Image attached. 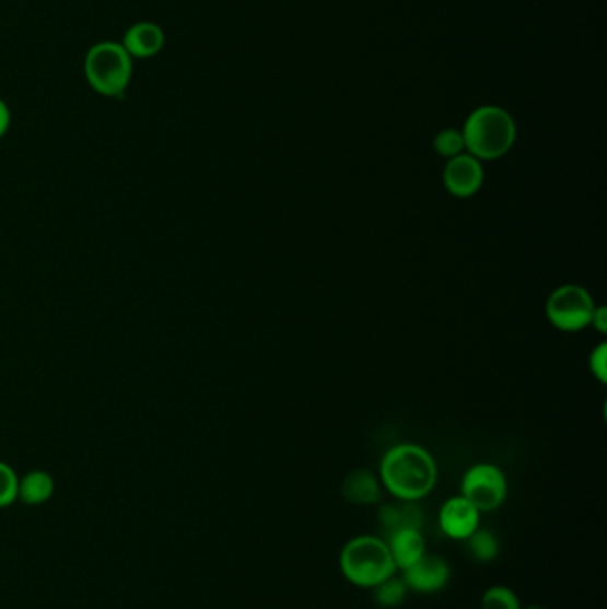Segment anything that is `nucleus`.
Listing matches in <instances>:
<instances>
[{
	"label": "nucleus",
	"mask_w": 607,
	"mask_h": 609,
	"mask_svg": "<svg viewBox=\"0 0 607 609\" xmlns=\"http://www.w3.org/2000/svg\"><path fill=\"white\" fill-rule=\"evenodd\" d=\"M436 478L435 458L417 444H397L380 461V481L396 500H424L435 489Z\"/></svg>",
	"instance_id": "obj_1"
},
{
	"label": "nucleus",
	"mask_w": 607,
	"mask_h": 609,
	"mask_svg": "<svg viewBox=\"0 0 607 609\" xmlns=\"http://www.w3.org/2000/svg\"><path fill=\"white\" fill-rule=\"evenodd\" d=\"M465 152L483 161H495L513 149L516 126L513 116L499 106H481L474 109L462 129Z\"/></svg>",
	"instance_id": "obj_2"
},
{
	"label": "nucleus",
	"mask_w": 607,
	"mask_h": 609,
	"mask_svg": "<svg viewBox=\"0 0 607 609\" xmlns=\"http://www.w3.org/2000/svg\"><path fill=\"white\" fill-rule=\"evenodd\" d=\"M340 571L351 585L360 588L378 586L396 574V563L385 540L371 535L351 538L340 552Z\"/></svg>",
	"instance_id": "obj_3"
},
{
	"label": "nucleus",
	"mask_w": 607,
	"mask_h": 609,
	"mask_svg": "<svg viewBox=\"0 0 607 609\" xmlns=\"http://www.w3.org/2000/svg\"><path fill=\"white\" fill-rule=\"evenodd\" d=\"M135 72V59L124 45L101 42L87 50L84 59V75L98 95L124 98Z\"/></svg>",
	"instance_id": "obj_4"
},
{
	"label": "nucleus",
	"mask_w": 607,
	"mask_h": 609,
	"mask_svg": "<svg viewBox=\"0 0 607 609\" xmlns=\"http://www.w3.org/2000/svg\"><path fill=\"white\" fill-rule=\"evenodd\" d=\"M595 307H597L595 300L583 285L564 283L556 288L547 297V321L556 330L577 333L590 327Z\"/></svg>",
	"instance_id": "obj_5"
},
{
	"label": "nucleus",
	"mask_w": 607,
	"mask_h": 609,
	"mask_svg": "<svg viewBox=\"0 0 607 609\" xmlns=\"http://www.w3.org/2000/svg\"><path fill=\"white\" fill-rule=\"evenodd\" d=\"M462 495L479 512H493L506 500V476L493 464L472 466L462 480Z\"/></svg>",
	"instance_id": "obj_6"
},
{
	"label": "nucleus",
	"mask_w": 607,
	"mask_h": 609,
	"mask_svg": "<svg viewBox=\"0 0 607 609\" xmlns=\"http://www.w3.org/2000/svg\"><path fill=\"white\" fill-rule=\"evenodd\" d=\"M442 183L451 197L462 198V200L474 197L483 188V163L467 152L447 159L442 172Z\"/></svg>",
	"instance_id": "obj_7"
},
{
	"label": "nucleus",
	"mask_w": 607,
	"mask_h": 609,
	"mask_svg": "<svg viewBox=\"0 0 607 609\" xmlns=\"http://www.w3.org/2000/svg\"><path fill=\"white\" fill-rule=\"evenodd\" d=\"M450 565L444 558L436 554H428L419 558L413 565L402 571V581L408 586V590L419 592V594H435L441 592L447 581H450Z\"/></svg>",
	"instance_id": "obj_8"
},
{
	"label": "nucleus",
	"mask_w": 607,
	"mask_h": 609,
	"mask_svg": "<svg viewBox=\"0 0 607 609\" xmlns=\"http://www.w3.org/2000/svg\"><path fill=\"white\" fill-rule=\"evenodd\" d=\"M479 512L464 495H456L442 504L439 523L442 531L453 540H467L479 528Z\"/></svg>",
	"instance_id": "obj_9"
},
{
	"label": "nucleus",
	"mask_w": 607,
	"mask_h": 609,
	"mask_svg": "<svg viewBox=\"0 0 607 609\" xmlns=\"http://www.w3.org/2000/svg\"><path fill=\"white\" fill-rule=\"evenodd\" d=\"M120 44L132 59L155 58L166 44V34L155 22H138L125 31Z\"/></svg>",
	"instance_id": "obj_10"
},
{
	"label": "nucleus",
	"mask_w": 607,
	"mask_h": 609,
	"mask_svg": "<svg viewBox=\"0 0 607 609\" xmlns=\"http://www.w3.org/2000/svg\"><path fill=\"white\" fill-rule=\"evenodd\" d=\"M388 551L393 554L396 569L405 571L425 554V542L421 529H399L388 535Z\"/></svg>",
	"instance_id": "obj_11"
},
{
	"label": "nucleus",
	"mask_w": 607,
	"mask_h": 609,
	"mask_svg": "<svg viewBox=\"0 0 607 609\" xmlns=\"http://www.w3.org/2000/svg\"><path fill=\"white\" fill-rule=\"evenodd\" d=\"M340 492L348 503L359 504V506L376 504L382 495L378 476L369 469H357L346 476Z\"/></svg>",
	"instance_id": "obj_12"
},
{
	"label": "nucleus",
	"mask_w": 607,
	"mask_h": 609,
	"mask_svg": "<svg viewBox=\"0 0 607 609\" xmlns=\"http://www.w3.org/2000/svg\"><path fill=\"white\" fill-rule=\"evenodd\" d=\"M378 518L388 535L399 531V529H421L422 523H424L417 501L396 500L394 503L383 504Z\"/></svg>",
	"instance_id": "obj_13"
},
{
	"label": "nucleus",
	"mask_w": 607,
	"mask_h": 609,
	"mask_svg": "<svg viewBox=\"0 0 607 609\" xmlns=\"http://www.w3.org/2000/svg\"><path fill=\"white\" fill-rule=\"evenodd\" d=\"M54 494L52 476L45 470H33L19 481V497L25 504L47 503Z\"/></svg>",
	"instance_id": "obj_14"
},
{
	"label": "nucleus",
	"mask_w": 607,
	"mask_h": 609,
	"mask_svg": "<svg viewBox=\"0 0 607 609\" xmlns=\"http://www.w3.org/2000/svg\"><path fill=\"white\" fill-rule=\"evenodd\" d=\"M465 542L476 562L490 563L499 557L498 537L488 529H476Z\"/></svg>",
	"instance_id": "obj_15"
},
{
	"label": "nucleus",
	"mask_w": 607,
	"mask_h": 609,
	"mask_svg": "<svg viewBox=\"0 0 607 609\" xmlns=\"http://www.w3.org/2000/svg\"><path fill=\"white\" fill-rule=\"evenodd\" d=\"M373 592L376 605L383 606V608H396V606L401 605L402 600L407 599L408 586L405 585L402 577H397L394 574V576L380 583L378 586H374Z\"/></svg>",
	"instance_id": "obj_16"
},
{
	"label": "nucleus",
	"mask_w": 607,
	"mask_h": 609,
	"mask_svg": "<svg viewBox=\"0 0 607 609\" xmlns=\"http://www.w3.org/2000/svg\"><path fill=\"white\" fill-rule=\"evenodd\" d=\"M433 149H435L436 154L444 159H453L456 155L464 154L465 141L462 130H441L433 140Z\"/></svg>",
	"instance_id": "obj_17"
},
{
	"label": "nucleus",
	"mask_w": 607,
	"mask_h": 609,
	"mask_svg": "<svg viewBox=\"0 0 607 609\" xmlns=\"http://www.w3.org/2000/svg\"><path fill=\"white\" fill-rule=\"evenodd\" d=\"M481 609H522L515 592L506 586H492L481 597Z\"/></svg>",
	"instance_id": "obj_18"
},
{
	"label": "nucleus",
	"mask_w": 607,
	"mask_h": 609,
	"mask_svg": "<svg viewBox=\"0 0 607 609\" xmlns=\"http://www.w3.org/2000/svg\"><path fill=\"white\" fill-rule=\"evenodd\" d=\"M19 481L15 470L0 461V508L15 503L19 497Z\"/></svg>",
	"instance_id": "obj_19"
},
{
	"label": "nucleus",
	"mask_w": 607,
	"mask_h": 609,
	"mask_svg": "<svg viewBox=\"0 0 607 609\" xmlns=\"http://www.w3.org/2000/svg\"><path fill=\"white\" fill-rule=\"evenodd\" d=\"M590 371L593 378L598 379L600 384H607V344L600 342L595 350L590 353L588 359Z\"/></svg>",
	"instance_id": "obj_20"
},
{
	"label": "nucleus",
	"mask_w": 607,
	"mask_h": 609,
	"mask_svg": "<svg viewBox=\"0 0 607 609\" xmlns=\"http://www.w3.org/2000/svg\"><path fill=\"white\" fill-rule=\"evenodd\" d=\"M590 327L595 328L598 333H607V308L604 305H597L593 311L592 323Z\"/></svg>",
	"instance_id": "obj_21"
},
{
	"label": "nucleus",
	"mask_w": 607,
	"mask_h": 609,
	"mask_svg": "<svg viewBox=\"0 0 607 609\" xmlns=\"http://www.w3.org/2000/svg\"><path fill=\"white\" fill-rule=\"evenodd\" d=\"M11 113L10 107L0 98V138H4L5 132L10 130Z\"/></svg>",
	"instance_id": "obj_22"
},
{
	"label": "nucleus",
	"mask_w": 607,
	"mask_h": 609,
	"mask_svg": "<svg viewBox=\"0 0 607 609\" xmlns=\"http://www.w3.org/2000/svg\"><path fill=\"white\" fill-rule=\"evenodd\" d=\"M522 609H547V608H544V606L533 605V606H527V608H522Z\"/></svg>",
	"instance_id": "obj_23"
}]
</instances>
